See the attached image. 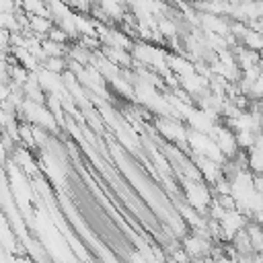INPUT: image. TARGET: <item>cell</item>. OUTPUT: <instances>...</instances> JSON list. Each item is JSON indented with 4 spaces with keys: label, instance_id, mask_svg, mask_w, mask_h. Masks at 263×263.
I'll return each mask as SVG.
<instances>
[{
    "label": "cell",
    "instance_id": "5b68a950",
    "mask_svg": "<svg viewBox=\"0 0 263 263\" xmlns=\"http://www.w3.org/2000/svg\"><path fill=\"white\" fill-rule=\"evenodd\" d=\"M47 37L53 39V41H60V43H68V41H72V39H70V33H68L64 27H60L58 23L51 27V31L47 33Z\"/></svg>",
    "mask_w": 263,
    "mask_h": 263
},
{
    "label": "cell",
    "instance_id": "6da1fadb",
    "mask_svg": "<svg viewBox=\"0 0 263 263\" xmlns=\"http://www.w3.org/2000/svg\"><path fill=\"white\" fill-rule=\"evenodd\" d=\"M158 31H160L166 39L177 37V35H179V23H177L175 18H171V16H160V18H158Z\"/></svg>",
    "mask_w": 263,
    "mask_h": 263
},
{
    "label": "cell",
    "instance_id": "8992f818",
    "mask_svg": "<svg viewBox=\"0 0 263 263\" xmlns=\"http://www.w3.org/2000/svg\"><path fill=\"white\" fill-rule=\"evenodd\" d=\"M253 189L263 195V173H253Z\"/></svg>",
    "mask_w": 263,
    "mask_h": 263
},
{
    "label": "cell",
    "instance_id": "7a4b0ae2",
    "mask_svg": "<svg viewBox=\"0 0 263 263\" xmlns=\"http://www.w3.org/2000/svg\"><path fill=\"white\" fill-rule=\"evenodd\" d=\"M43 68H47L49 72L62 74L64 70H68V58H66V55H49V58L43 62Z\"/></svg>",
    "mask_w": 263,
    "mask_h": 263
},
{
    "label": "cell",
    "instance_id": "3957f363",
    "mask_svg": "<svg viewBox=\"0 0 263 263\" xmlns=\"http://www.w3.org/2000/svg\"><path fill=\"white\" fill-rule=\"evenodd\" d=\"M255 138H257V134L253 129H238L236 132V142H238V148H242V150H251L255 146Z\"/></svg>",
    "mask_w": 263,
    "mask_h": 263
},
{
    "label": "cell",
    "instance_id": "277c9868",
    "mask_svg": "<svg viewBox=\"0 0 263 263\" xmlns=\"http://www.w3.org/2000/svg\"><path fill=\"white\" fill-rule=\"evenodd\" d=\"M242 43H245L249 49H257V51H261V49H263V33H257V31L249 29V33L245 35Z\"/></svg>",
    "mask_w": 263,
    "mask_h": 263
}]
</instances>
